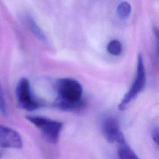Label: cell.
<instances>
[{
	"label": "cell",
	"mask_w": 159,
	"mask_h": 159,
	"mask_svg": "<svg viewBox=\"0 0 159 159\" xmlns=\"http://www.w3.org/2000/svg\"><path fill=\"white\" fill-rule=\"evenodd\" d=\"M56 86L58 96L55 106L57 108L72 111L82 107L83 88L78 81L68 78H61L57 81Z\"/></svg>",
	"instance_id": "6da1fadb"
},
{
	"label": "cell",
	"mask_w": 159,
	"mask_h": 159,
	"mask_svg": "<svg viewBox=\"0 0 159 159\" xmlns=\"http://www.w3.org/2000/svg\"><path fill=\"white\" fill-rule=\"evenodd\" d=\"M27 119L41 131L45 139L51 143H56L59 139L63 124L43 116H29Z\"/></svg>",
	"instance_id": "7a4b0ae2"
},
{
	"label": "cell",
	"mask_w": 159,
	"mask_h": 159,
	"mask_svg": "<svg viewBox=\"0 0 159 159\" xmlns=\"http://www.w3.org/2000/svg\"><path fill=\"white\" fill-rule=\"evenodd\" d=\"M145 71L143 57L141 54H139L137 58L136 77L129 91L125 94L120 102L119 104L118 108L120 110L124 109L128 104L135 98L139 93H140L145 84Z\"/></svg>",
	"instance_id": "3957f363"
},
{
	"label": "cell",
	"mask_w": 159,
	"mask_h": 159,
	"mask_svg": "<svg viewBox=\"0 0 159 159\" xmlns=\"http://www.w3.org/2000/svg\"><path fill=\"white\" fill-rule=\"evenodd\" d=\"M16 93L18 103L22 108L29 111L39 108L40 104L34 98L29 80L27 78H22L18 81Z\"/></svg>",
	"instance_id": "277c9868"
},
{
	"label": "cell",
	"mask_w": 159,
	"mask_h": 159,
	"mask_svg": "<svg viewBox=\"0 0 159 159\" xmlns=\"http://www.w3.org/2000/svg\"><path fill=\"white\" fill-rule=\"evenodd\" d=\"M102 131L105 139L109 143H119L125 142L124 135L120 130L117 120L112 117H106L102 123Z\"/></svg>",
	"instance_id": "5b68a950"
},
{
	"label": "cell",
	"mask_w": 159,
	"mask_h": 159,
	"mask_svg": "<svg viewBox=\"0 0 159 159\" xmlns=\"http://www.w3.org/2000/svg\"><path fill=\"white\" fill-rule=\"evenodd\" d=\"M0 146L3 148H20L22 147L21 137L15 130L0 124Z\"/></svg>",
	"instance_id": "8992f818"
},
{
	"label": "cell",
	"mask_w": 159,
	"mask_h": 159,
	"mask_svg": "<svg viewBox=\"0 0 159 159\" xmlns=\"http://www.w3.org/2000/svg\"><path fill=\"white\" fill-rule=\"evenodd\" d=\"M119 144L117 148L119 159H139L137 155L126 143L125 141Z\"/></svg>",
	"instance_id": "52a82bcc"
},
{
	"label": "cell",
	"mask_w": 159,
	"mask_h": 159,
	"mask_svg": "<svg viewBox=\"0 0 159 159\" xmlns=\"http://www.w3.org/2000/svg\"><path fill=\"white\" fill-rule=\"evenodd\" d=\"M27 24L29 29L34 34V35H35L38 39L43 42L47 41V39L44 33L32 17H28L27 18Z\"/></svg>",
	"instance_id": "ba28073f"
},
{
	"label": "cell",
	"mask_w": 159,
	"mask_h": 159,
	"mask_svg": "<svg viewBox=\"0 0 159 159\" xmlns=\"http://www.w3.org/2000/svg\"><path fill=\"white\" fill-rule=\"evenodd\" d=\"M122 44L121 43L117 40H113L111 41L107 46V50L108 52L113 55H119L122 52Z\"/></svg>",
	"instance_id": "9c48e42d"
},
{
	"label": "cell",
	"mask_w": 159,
	"mask_h": 159,
	"mask_svg": "<svg viewBox=\"0 0 159 159\" xmlns=\"http://www.w3.org/2000/svg\"><path fill=\"white\" fill-rule=\"evenodd\" d=\"M131 11V6L127 2H120L117 7V14L122 18L127 17Z\"/></svg>",
	"instance_id": "30bf717a"
},
{
	"label": "cell",
	"mask_w": 159,
	"mask_h": 159,
	"mask_svg": "<svg viewBox=\"0 0 159 159\" xmlns=\"http://www.w3.org/2000/svg\"><path fill=\"white\" fill-rule=\"evenodd\" d=\"M0 112L3 115H7V107L2 88L0 84Z\"/></svg>",
	"instance_id": "8fae6325"
},
{
	"label": "cell",
	"mask_w": 159,
	"mask_h": 159,
	"mask_svg": "<svg viewBox=\"0 0 159 159\" xmlns=\"http://www.w3.org/2000/svg\"><path fill=\"white\" fill-rule=\"evenodd\" d=\"M152 139L155 143L159 146V125L155 127L152 131Z\"/></svg>",
	"instance_id": "7c38bea8"
},
{
	"label": "cell",
	"mask_w": 159,
	"mask_h": 159,
	"mask_svg": "<svg viewBox=\"0 0 159 159\" xmlns=\"http://www.w3.org/2000/svg\"><path fill=\"white\" fill-rule=\"evenodd\" d=\"M155 39H156V48L157 54L159 55V29L157 27H154L153 29Z\"/></svg>",
	"instance_id": "4fadbf2b"
},
{
	"label": "cell",
	"mask_w": 159,
	"mask_h": 159,
	"mask_svg": "<svg viewBox=\"0 0 159 159\" xmlns=\"http://www.w3.org/2000/svg\"><path fill=\"white\" fill-rule=\"evenodd\" d=\"M2 153L0 152V159L2 158Z\"/></svg>",
	"instance_id": "5bb4252c"
}]
</instances>
